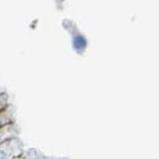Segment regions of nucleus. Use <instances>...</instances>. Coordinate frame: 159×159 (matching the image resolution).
Segmentation results:
<instances>
[{"instance_id":"1","label":"nucleus","mask_w":159,"mask_h":159,"mask_svg":"<svg viewBox=\"0 0 159 159\" xmlns=\"http://www.w3.org/2000/svg\"><path fill=\"white\" fill-rule=\"evenodd\" d=\"M21 156V144L15 137L0 143V159H14Z\"/></svg>"},{"instance_id":"2","label":"nucleus","mask_w":159,"mask_h":159,"mask_svg":"<svg viewBox=\"0 0 159 159\" xmlns=\"http://www.w3.org/2000/svg\"><path fill=\"white\" fill-rule=\"evenodd\" d=\"M15 135H16V132H15V127H14L12 122L5 125L4 127L0 129V143H2L6 139H12V137H15Z\"/></svg>"},{"instance_id":"3","label":"nucleus","mask_w":159,"mask_h":159,"mask_svg":"<svg viewBox=\"0 0 159 159\" xmlns=\"http://www.w3.org/2000/svg\"><path fill=\"white\" fill-rule=\"evenodd\" d=\"M11 122H12V110L9 105L6 109L0 111V129L7 124H11Z\"/></svg>"},{"instance_id":"4","label":"nucleus","mask_w":159,"mask_h":159,"mask_svg":"<svg viewBox=\"0 0 159 159\" xmlns=\"http://www.w3.org/2000/svg\"><path fill=\"white\" fill-rule=\"evenodd\" d=\"M72 43H74V48L76 49V50H83L84 48H86V45H87V42H86V38L83 37V36H81V34H77V36H75L74 37V40H72Z\"/></svg>"},{"instance_id":"5","label":"nucleus","mask_w":159,"mask_h":159,"mask_svg":"<svg viewBox=\"0 0 159 159\" xmlns=\"http://www.w3.org/2000/svg\"><path fill=\"white\" fill-rule=\"evenodd\" d=\"M9 107V98L6 93H0V111Z\"/></svg>"},{"instance_id":"6","label":"nucleus","mask_w":159,"mask_h":159,"mask_svg":"<svg viewBox=\"0 0 159 159\" xmlns=\"http://www.w3.org/2000/svg\"><path fill=\"white\" fill-rule=\"evenodd\" d=\"M14 159H22V157H21V156H19V157H16V158H14Z\"/></svg>"}]
</instances>
